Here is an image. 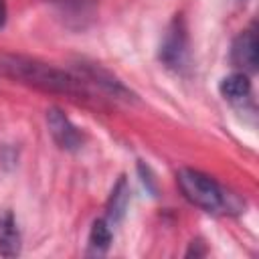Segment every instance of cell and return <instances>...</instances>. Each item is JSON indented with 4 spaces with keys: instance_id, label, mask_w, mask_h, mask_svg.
<instances>
[{
    "instance_id": "8992f818",
    "label": "cell",
    "mask_w": 259,
    "mask_h": 259,
    "mask_svg": "<svg viewBox=\"0 0 259 259\" xmlns=\"http://www.w3.org/2000/svg\"><path fill=\"white\" fill-rule=\"evenodd\" d=\"M20 231L10 208H0V255L16 257L20 253Z\"/></svg>"
},
{
    "instance_id": "ba28073f",
    "label": "cell",
    "mask_w": 259,
    "mask_h": 259,
    "mask_svg": "<svg viewBox=\"0 0 259 259\" xmlns=\"http://www.w3.org/2000/svg\"><path fill=\"white\" fill-rule=\"evenodd\" d=\"M111 241H113L111 223H109L107 219H97V221L91 225L89 239H87L89 253H91V255H103V253H107Z\"/></svg>"
},
{
    "instance_id": "7a4b0ae2",
    "label": "cell",
    "mask_w": 259,
    "mask_h": 259,
    "mask_svg": "<svg viewBox=\"0 0 259 259\" xmlns=\"http://www.w3.org/2000/svg\"><path fill=\"white\" fill-rule=\"evenodd\" d=\"M176 182H178L182 196L190 204H194L206 212H219L227 206L225 190L219 186V182L214 178H210L208 174H204L200 170L182 168L176 174Z\"/></svg>"
},
{
    "instance_id": "30bf717a",
    "label": "cell",
    "mask_w": 259,
    "mask_h": 259,
    "mask_svg": "<svg viewBox=\"0 0 259 259\" xmlns=\"http://www.w3.org/2000/svg\"><path fill=\"white\" fill-rule=\"evenodd\" d=\"M47 2L53 4L63 16L77 18L81 22L83 18H87L93 12V6L97 0H47Z\"/></svg>"
},
{
    "instance_id": "8fae6325",
    "label": "cell",
    "mask_w": 259,
    "mask_h": 259,
    "mask_svg": "<svg viewBox=\"0 0 259 259\" xmlns=\"http://www.w3.org/2000/svg\"><path fill=\"white\" fill-rule=\"evenodd\" d=\"M6 18H8V4L6 0H0V28L6 24Z\"/></svg>"
},
{
    "instance_id": "5b68a950",
    "label": "cell",
    "mask_w": 259,
    "mask_h": 259,
    "mask_svg": "<svg viewBox=\"0 0 259 259\" xmlns=\"http://www.w3.org/2000/svg\"><path fill=\"white\" fill-rule=\"evenodd\" d=\"M231 61L241 73H253L257 69V34L253 28L243 30L231 49Z\"/></svg>"
},
{
    "instance_id": "3957f363",
    "label": "cell",
    "mask_w": 259,
    "mask_h": 259,
    "mask_svg": "<svg viewBox=\"0 0 259 259\" xmlns=\"http://www.w3.org/2000/svg\"><path fill=\"white\" fill-rule=\"evenodd\" d=\"M158 59L170 71H180L186 67V63H188V28L180 14L174 16L172 22L164 30Z\"/></svg>"
},
{
    "instance_id": "9c48e42d",
    "label": "cell",
    "mask_w": 259,
    "mask_h": 259,
    "mask_svg": "<svg viewBox=\"0 0 259 259\" xmlns=\"http://www.w3.org/2000/svg\"><path fill=\"white\" fill-rule=\"evenodd\" d=\"M127 200H130V188H127L125 178L121 176L117 180V184L113 186L111 196L107 200V221L111 225H115V223L121 221V217H123V212L127 208Z\"/></svg>"
},
{
    "instance_id": "52a82bcc",
    "label": "cell",
    "mask_w": 259,
    "mask_h": 259,
    "mask_svg": "<svg viewBox=\"0 0 259 259\" xmlns=\"http://www.w3.org/2000/svg\"><path fill=\"white\" fill-rule=\"evenodd\" d=\"M219 89H221V95H223L227 101L243 103V101L251 95V81H249V75L237 71V73L225 77V79L221 81Z\"/></svg>"
},
{
    "instance_id": "277c9868",
    "label": "cell",
    "mask_w": 259,
    "mask_h": 259,
    "mask_svg": "<svg viewBox=\"0 0 259 259\" xmlns=\"http://www.w3.org/2000/svg\"><path fill=\"white\" fill-rule=\"evenodd\" d=\"M47 127L51 138L55 140V144L63 150L75 152L83 146V136L77 130V125L65 115L63 109L59 107H51L47 109Z\"/></svg>"
},
{
    "instance_id": "6da1fadb",
    "label": "cell",
    "mask_w": 259,
    "mask_h": 259,
    "mask_svg": "<svg viewBox=\"0 0 259 259\" xmlns=\"http://www.w3.org/2000/svg\"><path fill=\"white\" fill-rule=\"evenodd\" d=\"M0 75L14 79L18 83L36 87L49 93H63V95H85L87 89L81 79L49 65L38 59H30L24 55L14 53H0Z\"/></svg>"
}]
</instances>
